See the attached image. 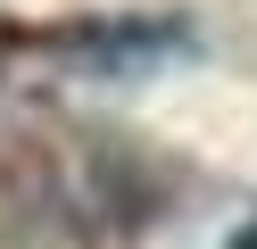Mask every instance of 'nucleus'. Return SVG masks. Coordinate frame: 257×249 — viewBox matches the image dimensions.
<instances>
[{
    "label": "nucleus",
    "mask_w": 257,
    "mask_h": 249,
    "mask_svg": "<svg viewBox=\"0 0 257 249\" xmlns=\"http://www.w3.org/2000/svg\"><path fill=\"white\" fill-rule=\"evenodd\" d=\"M42 50H58V58H75V66L133 75V66L183 58V50H191V25H183V17H67L58 33H42Z\"/></svg>",
    "instance_id": "obj_1"
},
{
    "label": "nucleus",
    "mask_w": 257,
    "mask_h": 249,
    "mask_svg": "<svg viewBox=\"0 0 257 249\" xmlns=\"http://www.w3.org/2000/svg\"><path fill=\"white\" fill-rule=\"evenodd\" d=\"M224 249H257V216H249V224H240V232H232Z\"/></svg>",
    "instance_id": "obj_2"
}]
</instances>
